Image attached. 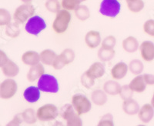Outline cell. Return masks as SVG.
Wrapping results in <instances>:
<instances>
[{
	"label": "cell",
	"instance_id": "cell-44",
	"mask_svg": "<svg viewBox=\"0 0 154 126\" xmlns=\"http://www.w3.org/2000/svg\"><path fill=\"white\" fill-rule=\"evenodd\" d=\"M8 60H9V58H8L7 55L5 54V52L0 50V68H2Z\"/></svg>",
	"mask_w": 154,
	"mask_h": 126
},
{
	"label": "cell",
	"instance_id": "cell-25",
	"mask_svg": "<svg viewBox=\"0 0 154 126\" xmlns=\"http://www.w3.org/2000/svg\"><path fill=\"white\" fill-rule=\"evenodd\" d=\"M75 15L78 20L80 21H86L90 17V11L89 8L85 5H79L74 10Z\"/></svg>",
	"mask_w": 154,
	"mask_h": 126
},
{
	"label": "cell",
	"instance_id": "cell-24",
	"mask_svg": "<svg viewBox=\"0 0 154 126\" xmlns=\"http://www.w3.org/2000/svg\"><path fill=\"white\" fill-rule=\"evenodd\" d=\"M115 54L116 52L114 49H108L102 46L98 51V58L100 61L106 62L111 61L114 58Z\"/></svg>",
	"mask_w": 154,
	"mask_h": 126
},
{
	"label": "cell",
	"instance_id": "cell-16",
	"mask_svg": "<svg viewBox=\"0 0 154 126\" xmlns=\"http://www.w3.org/2000/svg\"><path fill=\"white\" fill-rule=\"evenodd\" d=\"M21 59L26 65L32 66L40 62V54L35 51L25 52L22 56Z\"/></svg>",
	"mask_w": 154,
	"mask_h": 126
},
{
	"label": "cell",
	"instance_id": "cell-3",
	"mask_svg": "<svg viewBox=\"0 0 154 126\" xmlns=\"http://www.w3.org/2000/svg\"><path fill=\"white\" fill-rule=\"evenodd\" d=\"M35 14V7L31 3H23L18 6L13 13V20L19 24L26 22Z\"/></svg>",
	"mask_w": 154,
	"mask_h": 126
},
{
	"label": "cell",
	"instance_id": "cell-41",
	"mask_svg": "<svg viewBox=\"0 0 154 126\" xmlns=\"http://www.w3.org/2000/svg\"><path fill=\"white\" fill-rule=\"evenodd\" d=\"M52 66H53V68L56 69V70H60V69H62V68H63L66 66L65 62H63V58L60 57V55H58Z\"/></svg>",
	"mask_w": 154,
	"mask_h": 126
},
{
	"label": "cell",
	"instance_id": "cell-28",
	"mask_svg": "<svg viewBox=\"0 0 154 126\" xmlns=\"http://www.w3.org/2000/svg\"><path fill=\"white\" fill-rule=\"evenodd\" d=\"M128 9L133 13H138L144 9L145 3L143 0H131L126 1Z\"/></svg>",
	"mask_w": 154,
	"mask_h": 126
},
{
	"label": "cell",
	"instance_id": "cell-15",
	"mask_svg": "<svg viewBox=\"0 0 154 126\" xmlns=\"http://www.w3.org/2000/svg\"><path fill=\"white\" fill-rule=\"evenodd\" d=\"M40 90L35 86H29L24 91L23 96L25 100L29 103H35L40 98Z\"/></svg>",
	"mask_w": 154,
	"mask_h": 126
},
{
	"label": "cell",
	"instance_id": "cell-40",
	"mask_svg": "<svg viewBox=\"0 0 154 126\" xmlns=\"http://www.w3.org/2000/svg\"><path fill=\"white\" fill-rule=\"evenodd\" d=\"M66 124L69 126H80L82 124V119L80 118V116L78 113H75L73 116L69 118L66 121Z\"/></svg>",
	"mask_w": 154,
	"mask_h": 126
},
{
	"label": "cell",
	"instance_id": "cell-36",
	"mask_svg": "<svg viewBox=\"0 0 154 126\" xmlns=\"http://www.w3.org/2000/svg\"><path fill=\"white\" fill-rule=\"evenodd\" d=\"M80 81L82 86H84L86 88H87V89L91 88L95 84V79L91 78L90 76H89L86 72H84V73L81 75Z\"/></svg>",
	"mask_w": 154,
	"mask_h": 126
},
{
	"label": "cell",
	"instance_id": "cell-38",
	"mask_svg": "<svg viewBox=\"0 0 154 126\" xmlns=\"http://www.w3.org/2000/svg\"><path fill=\"white\" fill-rule=\"evenodd\" d=\"M100 126H112L114 125L113 116L110 113H107L104 115L98 123Z\"/></svg>",
	"mask_w": 154,
	"mask_h": 126
},
{
	"label": "cell",
	"instance_id": "cell-33",
	"mask_svg": "<svg viewBox=\"0 0 154 126\" xmlns=\"http://www.w3.org/2000/svg\"><path fill=\"white\" fill-rule=\"evenodd\" d=\"M81 2L79 0H62L61 6L63 9L68 11H74L76 9Z\"/></svg>",
	"mask_w": 154,
	"mask_h": 126
},
{
	"label": "cell",
	"instance_id": "cell-32",
	"mask_svg": "<svg viewBox=\"0 0 154 126\" xmlns=\"http://www.w3.org/2000/svg\"><path fill=\"white\" fill-rule=\"evenodd\" d=\"M12 21V16L7 9L0 8V26H6Z\"/></svg>",
	"mask_w": 154,
	"mask_h": 126
},
{
	"label": "cell",
	"instance_id": "cell-13",
	"mask_svg": "<svg viewBox=\"0 0 154 126\" xmlns=\"http://www.w3.org/2000/svg\"><path fill=\"white\" fill-rule=\"evenodd\" d=\"M140 120L143 123H149L154 117V108L151 104H145L140 108L138 113Z\"/></svg>",
	"mask_w": 154,
	"mask_h": 126
},
{
	"label": "cell",
	"instance_id": "cell-9",
	"mask_svg": "<svg viewBox=\"0 0 154 126\" xmlns=\"http://www.w3.org/2000/svg\"><path fill=\"white\" fill-rule=\"evenodd\" d=\"M141 57L146 62H152L154 60V43L151 41H144L140 46Z\"/></svg>",
	"mask_w": 154,
	"mask_h": 126
},
{
	"label": "cell",
	"instance_id": "cell-4",
	"mask_svg": "<svg viewBox=\"0 0 154 126\" xmlns=\"http://www.w3.org/2000/svg\"><path fill=\"white\" fill-rule=\"evenodd\" d=\"M120 10L121 4L119 0H103L100 3V12L106 17H116Z\"/></svg>",
	"mask_w": 154,
	"mask_h": 126
},
{
	"label": "cell",
	"instance_id": "cell-27",
	"mask_svg": "<svg viewBox=\"0 0 154 126\" xmlns=\"http://www.w3.org/2000/svg\"><path fill=\"white\" fill-rule=\"evenodd\" d=\"M23 116V122L25 123L29 124H35L37 122V116L36 112L32 109H27L25 111H23V113H21Z\"/></svg>",
	"mask_w": 154,
	"mask_h": 126
},
{
	"label": "cell",
	"instance_id": "cell-20",
	"mask_svg": "<svg viewBox=\"0 0 154 126\" xmlns=\"http://www.w3.org/2000/svg\"><path fill=\"white\" fill-rule=\"evenodd\" d=\"M122 46L124 51L127 53L136 52L140 48L138 40L133 36H128L127 38L123 39Z\"/></svg>",
	"mask_w": 154,
	"mask_h": 126
},
{
	"label": "cell",
	"instance_id": "cell-18",
	"mask_svg": "<svg viewBox=\"0 0 154 126\" xmlns=\"http://www.w3.org/2000/svg\"><path fill=\"white\" fill-rule=\"evenodd\" d=\"M146 83L144 80L143 75H137L129 84L130 88L133 90V92L142 93L146 88Z\"/></svg>",
	"mask_w": 154,
	"mask_h": 126
},
{
	"label": "cell",
	"instance_id": "cell-29",
	"mask_svg": "<svg viewBox=\"0 0 154 126\" xmlns=\"http://www.w3.org/2000/svg\"><path fill=\"white\" fill-rule=\"evenodd\" d=\"M128 66H129V70L131 72L132 74H133L135 75H140V74L143 72V63L139 59L132 60Z\"/></svg>",
	"mask_w": 154,
	"mask_h": 126
},
{
	"label": "cell",
	"instance_id": "cell-12",
	"mask_svg": "<svg viewBox=\"0 0 154 126\" xmlns=\"http://www.w3.org/2000/svg\"><path fill=\"white\" fill-rule=\"evenodd\" d=\"M85 72L89 76L96 80V79H100L103 76L106 72L105 66L102 62H96L93 63L91 66L89 67Z\"/></svg>",
	"mask_w": 154,
	"mask_h": 126
},
{
	"label": "cell",
	"instance_id": "cell-23",
	"mask_svg": "<svg viewBox=\"0 0 154 126\" xmlns=\"http://www.w3.org/2000/svg\"><path fill=\"white\" fill-rule=\"evenodd\" d=\"M58 55L51 49H45L40 53V62L46 65H53Z\"/></svg>",
	"mask_w": 154,
	"mask_h": 126
},
{
	"label": "cell",
	"instance_id": "cell-39",
	"mask_svg": "<svg viewBox=\"0 0 154 126\" xmlns=\"http://www.w3.org/2000/svg\"><path fill=\"white\" fill-rule=\"evenodd\" d=\"M116 44V39L113 35H109L106 36L102 42V46L108 49H114Z\"/></svg>",
	"mask_w": 154,
	"mask_h": 126
},
{
	"label": "cell",
	"instance_id": "cell-26",
	"mask_svg": "<svg viewBox=\"0 0 154 126\" xmlns=\"http://www.w3.org/2000/svg\"><path fill=\"white\" fill-rule=\"evenodd\" d=\"M19 23L16 22L14 21V22H11L9 25L6 26V28H5V34L10 38H16L20 34V26H19Z\"/></svg>",
	"mask_w": 154,
	"mask_h": 126
},
{
	"label": "cell",
	"instance_id": "cell-10",
	"mask_svg": "<svg viewBox=\"0 0 154 126\" xmlns=\"http://www.w3.org/2000/svg\"><path fill=\"white\" fill-rule=\"evenodd\" d=\"M101 35L98 31L91 30L85 35V42L89 49H96L101 44Z\"/></svg>",
	"mask_w": 154,
	"mask_h": 126
},
{
	"label": "cell",
	"instance_id": "cell-22",
	"mask_svg": "<svg viewBox=\"0 0 154 126\" xmlns=\"http://www.w3.org/2000/svg\"><path fill=\"white\" fill-rule=\"evenodd\" d=\"M121 86L115 80H109L103 85V90L107 94L109 95H117L119 94Z\"/></svg>",
	"mask_w": 154,
	"mask_h": 126
},
{
	"label": "cell",
	"instance_id": "cell-48",
	"mask_svg": "<svg viewBox=\"0 0 154 126\" xmlns=\"http://www.w3.org/2000/svg\"><path fill=\"white\" fill-rule=\"evenodd\" d=\"M126 1H131V0H126Z\"/></svg>",
	"mask_w": 154,
	"mask_h": 126
},
{
	"label": "cell",
	"instance_id": "cell-11",
	"mask_svg": "<svg viewBox=\"0 0 154 126\" xmlns=\"http://www.w3.org/2000/svg\"><path fill=\"white\" fill-rule=\"evenodd\" d=\"M129 71V66L125 62L116 63L111 69V76L114 80H121L125 78Z\"/></svg>",
	"mask_w": 154,
	"mask_h": 126
},
{
	"label": "cell",
	"instance_id": "cell-6",
	"mask_svg": "<svg viewBox=\"0 0 154 126\" xmlns=\"http://www.w3.org/2000/svg\"><path fill=\"white\" fill-rule=\"evenodd\" d=\"M59 115L57 107L53 104H46L40 108H38L36 112V116L38 120L40 122L53 121Z\"/></svg>",
	"mask_w": 154,
	"mask_h": 126
},
{
	"label": "cell",
	"instance_id": "cell-35",
	"mask_svg": "<svg viewBox=\"0 0 154 126\" xmlns=\"http://www.w3.org/2000/svg\"><path fill=\"white\" fill-rule=\"evenodd\" d=\"M121 98L125 101V100H129L130 98H133V92L129 86H121L120 92H119Z\"/></svg>",
	"mask_w": 154,
	"mask_h": 126
},
{
	"label": "cell",
	"instance_id": "cell-1",
	"mask_svg": "<svg viewBox=\"0 0 154 126\" xmlns=\"http://www.w3.org/2000/svg\"><path fill=\"white\" fill-rule=\"evenodd\" d=\"M72 20V15L69 11L63 9L58 12L53 21V29L57 34H63L66 32L69 23Z\"/></svg>",
	"mask_w": 154,
	"mask_h": 126
},
{
	"label": "cell",
	"instance_id": "cell-46",
	"mask_svg": "<svg viewBox=\"0 0 154 126\" xmlns=\"http://www.w3.org/2000/svg\"><path fill=\"white\" fill-rule=\"evenodd\" d=\"M150 104L152 105V106L154 108V94H153V95H152V99H151Z\"/></svg>",
	"mask_w": 154,
	"mask_h": 126
},
{
	"label": "cell",
	"instance_id": "cell-37",
	"mask_svg": "<svg viewBox=\"0 0 154 126\" xmlns=\"http://www.w3.org/2000/svg\"><path fill=\"white\" fill-rule=\"evenodd\" d=\"M143 31L149 36L154 37V20H149L143 24Z\"/></svg>",
	"mask_w": 154,
	"mask_h": 126
},
{
	"label": "cell",
	"instance_id": "cell-43",
	"mask_svg": "<svg viewBox=\"0 0 154 126\" xmlns=\"http://www.w3.org/2000/svg\"><path fill=\"white\" fill-rule=\"evenodd\" d=\"M143 75L144 80L147 86H154V75L152 74H145Z\"/></svg>",
	"mask_w": 154,
	"mask_h": 126
},
{
	"label": "cell",
	"instance_id": "cell-21",
	"mask_svg": "<svg viewBox=\"0 0 154 126\" xmlns=\"http://www.w3.org/2000/svg\"><path fill=\"white\" fill-rule=\"evenodd\" d=\"M92 102L96 105L103 106L107 102V94L104 90L97 89L95 90L91 94Z\"/></svg>",
	"mask_w": 154,
	"mask_h": 126
},
{
	"label": "cell",
	"instance_id": "cell-31",
	"mask_svg": "<svg viewBox=\"0 0 154 126\" xmlns=\"http://www.w3.org/2000/svg\"><path fill=\"white\" fill-rule=\"evenodd\" d=\"M45 7L52 13H57L61 10V2H60L59 0H47L45 2Z\"/></svg>",
	"mask_w": 154,
	"mask_h": 126
},
{
	"label": "cell",
	"instance_id": "cell-19",
	"mask_svg": "<svg viewBox=\"0 0 154 126\" xmlns=\"http://www.w3.org/2000/svg\"><path fill=\"white\" fill-rule=\"evenodd\" d=\"M140 109V105L136 100L130 98L129 100H125L123 103V112L128 116H135L139 113Z\"/></svg>",
	"mask_w": 154,
	"mask_h": 126
},
{
	"label": "cell",
	"instance_id": "cell-14",
	"mask_svg": "<svg viewBox=\"0 0 154 126\" xmlns=\"http://www.w3.org/2000/svg\"><path fill=\"white\" fill-rule=\"evenodd\" d=\"M45 74V68L42 64L40 62L35 65L30 66L29 70L27 72V80L30 82H34L35 81L38 80V79Z\"/></svg>",
	"mask_w": 154,
	"mask_h": 126
},
{
	"label": "cell",
	"instance_id": "cell-2",
	"mask_svg": "<svg viewBox=\"0 0 154 126\" xmlns=\"http://www.w3.org/2000/svg\"><path fill=\"white\" fill-rule=\"evenodd\" d=\"M37 86L40 91L44 92L56 93L60 89L57 79L49 74H44L38 79Z\"/></svg>",
	"mask_w": 154,
	"mask_h": 126
},
{
	"label": "cell",
	"instance_id": "cell-45",
	"mask_svg": "<svg viewBox=\"0 0 154 126\" xmlns=\"http://www.w3.org/2000/svg\"><path fill=\"white\" fill-rule=\"evenodd\" d=\"M23 3H31L32 2V0H21Z\"/></svg>",
	"mask_w": 154,
	"mask_h": 126
},
{
	"label": "cell",
	"instance_id": "cell-34",
	"mask_svg": "<svg viewBox=\"0 0 154 126\" xmlns=\"http://www.w3.org/2000/svg\"><path fill=\"white\" fill-rule=\"evenodd\" d=\"M75 113H77V112H75V109L73 108L72 104H71V105H69V104L68 105H66L62 109V117H63V118L64 119L65 121H66L69 118H70L72 116H73Z\"/></svg>",
	"mask_w": 154,
	"mask_h": 126
},
{
	"label": "cell",
	"instance_id": "cell-47",
	"mask_svg": "<svg viewBox=\"0 0 154 126\" xmlns=\"http://www.w3.org/2000/svg\"><path fill=\"white\" fill-rule=\"evenodd\" d=\"M79 2H86V0H79Z\"/></svg>",
	"mask_w": 154,
	"mask_h": 126
},
{
	"label": "cell",
	"instance_id": "cell-30",
	"mask_svg": "<svg viewBox=\"0 0 154 126\" xmlns=\"http://www.w3.org/2000/svg\"><path fill=\"white\" fill-rule=\"evenodd\" d=\"M60 57L63 58V62H65L66 65L71 64L73 62L74 59H75V55L74 51L71 49H64L63 52L60 54Z\"/></svg>",
	"mask_w": 154,
	"mask_h": 126
},
{
	"label": "cell",
	"instance_id": "cell-7",
	"mask_svg": "<svg viewBox=\"0 0 154 126\" xmlns=\"http://www.w3.org/2000/svg\"><path fill=\"white\" fill-rule=\"evenodd\" d=\"M46 28L45 20L38 16H33L26 22L25 29L30 35H38Z\"/></svg>",
	"mask_w": 154,
	"mask_h": 126
},
{
	"label": "cell",
	"instance_id": "cell-5",
	"mask_svg": "<svg viewBox=\"0 0 154 126\" xmlns=\"http://www.w3.org/2000/svg\"><path fill=\"white\" fill-rule=\"evenodd\" d=\"M72 105L78 115L82 116L90 112L92 103L89 98L82 94H74L72 98Z\"/></svg>",
	"mask_w": 154,
	"mask_h": 126
},
{
	"label": "cell",
	"instance_id": "cell-17",
	"mask_svg": "<svg viewBox=\"0 0 154 126\" xmlns=\"http://www.w3.org/2000/svg\"><path fill=\"white\" fill-rule=\"evenodd\" d=\"M1 68H2V74L7 78L16 77L19 72V68L17 64L9 58Z\"/></svg>",
	"mask_w": 154,
	"mask_h": 126
},
{
	"label": "cell",
	"instance_id": "cell-8",
	"mask_svg": "<svg viewBox=\"0 0 154 126\" xmlns=\"http://www.w3.org/2000/svg\"><path fill=\"white\" fill-rule=\"evenodd\" d=\"M18 86L16 81L12 78L6 79L0 83V98L10 99L16 94Z\"/></svg>",
	"mask_w": 154,
	"mask_h": 126
},
{
	"label": "cell",
	"instance_id": "cell-42",
	"mask_svg": "<svg viewBox=\"0 0 154 126\" xmlns=\"http://www.w3.org/2000/svg\"><path fill=\"white\" fill-rule=\"evenodd\" d=\"M23 122V116H22V114H17L16 116H14V118L9 122L7 124V125H20Z\"/></svg>",
	"mask_w": 154,
	"mask_h": 126
}]
</instances>
